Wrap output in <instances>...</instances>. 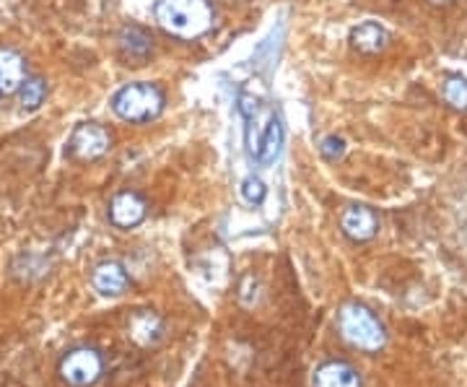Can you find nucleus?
Wrapping results in <instances>:
<instances>
[{"mask_svg": "<svg viewBox=\"0 0 467 387\" xmlns=\"http://www.w3.org/2000/svg\"><path fill=\"white\" fill-rule=\"evenodd\" d=\"M239 112L247 122V128H244L247 152L260 167H270L278 159L281 146H284V125L275 115V110L263 99L252 97V94H242L239 97Z\"/></svg>", "mask_w": 467, "mask_h": 387, "instance_id": "nucleus-1", "label": "nucleus"}, {"mask_svg": "<svg viewBox=\"0 0 467 387\" xmlns=\"http://www.w3.org/2000/svg\"><path fill=\"white\" fill-rule=\"evenodd\" d=\"M153 14L164 32L180 39H198L213 26V8L208 0H159Z\"/></svg>", "mask_w": 467, "mask_h": 387, "instance_id": "nucleus-2", "label": "nucleus"}, {"mask_svg": "<svg viewBox=\"0 0 467 387\" xmlns=\"http://www.w3.org/2000/svg\"><path fill=\"white\" fill-rule=\"evenodd\" d=\"M337 330L353 349L367 351V354L382 351L384 343H387V333H384V325L379 322V318L368 307L358 302L346 304L337 312Z\"/></svg>", "mask_w": 467, "mask_h": 387, "instance_id": "nucleus-3", "label": "nucleus"}, {"mask_svg": "<svg viewBox=\"0 0 467 387\" xmlns=\"http://www.w3.org/2000/svg\"><path fill=\"white\" fill-rule=\"evenodd\" d=\"M112 110L125 122H149L164 110V91L153 84H130L119 89L112 99Z\"/></svg>", "mask_w": 467, "mask_h": 387, "instance_id": "nucleus-4", "label": "nucleus"}, {"mask_svg": "<svg viewBox=\"0 0 467 387\" xmlns=\"http://www.w3.org/2000/svg\"><path fill=\"white\" fill-rule=\"evenodd\" d=\"M57 374L67 387H91L97 385L104 374V359L97 349L91 346H78L70 349L60 364H57Z\"/></svg>", "mask_w": 467, "mask_h": 387, "instance_id": "nucleus-5", "label": "nucleus"}, {"mask_svg": "<svg viewBox=\"0 0 467 387\" xmlns=\"http://www.w3.org/2000/svg\"><path fill=\"white\" fill-rule=\"evenodd\" d=\"M109 143H112V138L109 133L97 125V122H84V125H78L73 135H70V143H67V152L73 159H78V162H94V159H99L107 153L109 149Z\"/></svg>", "mask_w": 467, "mask_h": 387, "instance_id": "nucleus-6", "label": "nucleus"}, {"mask_svg": "<svg viewBox=\"0 0 467 387\" xmlns=\"http://www.w3.org/2000/svg\"><path fill=\"white\" fill-rule=\"evenodd\" d=\"M149 205L143 201V195H138L133 190H122L109 201V221L117 229H135L146 221Z\"/></svg>", "mask_w": 467, "mask_h": 387, "instance_id": "nucleus-7", "label": "nucleus"}, {"mask_svg": "<svg viewBox=\"0 0 467 387\" xmlns=\"http://www.w3.org/2000/svg\"><path fill=\"white\" fill-rule=\"evenodd\" d=\"M340 232L350 242H368L379 232V216L368 205H348L340 216Z\"/></svg>", "mask_w": 467, "mask_h": 387, "instance_id": "nucleus-8", "label": "nucleus"}, {"mask_svg": "<svg viewBox=\"0 0 467 387\" xmlns=\"http://www.w3.org/2000/svg\"><path fill=\"white\" fill-rule=\"evenodd\" d=\"M91 287L99 297H122L130 287V276L119 260H101L91 270Z\"/></svg>", "mask_w": 467, "mask_h": 387, "instance_id": "nucleus-9", "label": "nucleus"}, {"mask_svg": "<svg viewBox=\"0 0 467 387\" xmlns=\"http://www.w3.org/2000/svg\"><path fill=\"white\" fill-rule=\"evenodd\" d=\"M315 387H364L361 382V374L358 370L343 361V359H330V361H322L317 370H315Z\"/></svg>", "mask_w": 467, "mask_h": 387, "instance_id": "nucleus-10", "label": "nucleus"}, {"mask_svg": "<svg viewBox=\"0 0 467 387\" xmlns=\"http://www.w3.org/2000/svg\"><path fill=\"white\" fill-rule=\"evenodd\" d=\"M26 81V63L16 50L0 47V97L16 94Z\"/></svg>", "mask_w": 467, "mask_h": 387, "instance_id": "nucleus-11", "label": "nucleus"}, {"mask_svg": "<svg viewBox=\"0 0 467 387\" xmlns=\"http://www.w3.org/2000/svg\"><path fill=\"white\" fill-rule=\"evenodd\" d=\"M387 42H389L387 29L379 26V24H374V21H364V24L353 26V32H350V45H353V50L364 52V55H377V52H382L384 47H387Z\"/></svg>", "mask_w": 467, "mask_h": 387, "instance_id": "nucleus-12", "label": "nucleus"}, {"mask_svg": "<svg viewBox=\"0 0 467 387\" xmlns=\"http://www.w3.org/2000/svg\"><path fill=\"white\" fill-rule=\"evenodd\" d=\"M117 42H119V50L122 55L128 58V60H135V63H143L146 58L153 50V45H150V37L140 26H125L119 37H117Z\"/></svg>", "mask_w": 467, "mask_h": 387, "instance_id": "nucleus-13", "label": "nucleus"}, {"mask_svg": "<svg viewBox=\"0 0 467 387\" xmlns=\"http://www.w3.org/2000/svg\"><path fill=\"white\" fill-rule=\"evenodd\" d=\"M164 333V325L161 320L150 312V309H138L133 315V320H130V336L138 340V343H143V346H150V343H156L159 338Z\"/></svg>", "mask_w": 467, "mask_h": 387, "instance_id": "nucleus-14", "label": "nucleus"}, {"mask_svg": "<svg viewBox=\"0 0 467 387\" xmlns=\"http://www.w3.org/2000/svg\"><path fill=\"white\" fill-rule=\"evenodd\" d=\"M16 94L21 110H24V112H34V110L42 107V101L47 99V84H45L42 78H36V76H34V78L26 76V81L21 84V89H18Z\"/></svg>", "mask_w": 467, "mask_h": 387, "instance_id": "nucleus-15", "label": "nucleus"}, {"mask_svg": "<svg viewBox=\"0 0 467 387\" xmlns=\"http://www.w3.org/2000/svg\"><path fill=\"white\" fill-rule=\"evenodd\" d=\"M444 99L454 110H467V78L462 76H451L444 84Z\"/></svg>", "mask_w": 467, "mask_h": 387, "instance_id": "nucleus-16", "label": "nucleus"}, {"mask_svg": "<svg viewBox=\"0 0 467 387\" xmlns=\"http://www.w3.org/2000/svg\"><path fill=\"white\" fill-rule=\"evenodd\" d=\"M239 193H242L244 203H250V205H260V203L265 201L267 187L260 177H247V180L242 183V187H239Z\"/></svg>", "mask_w": 467, "mask_h": 387, "instance_id": "nucleus-17", "label": "nucleus"}, {"mask_svg": "<svg viewBox=\"0 0 467 387\" xmlns=\"http://www.w3.org/2000/svg\"><path fill=\"white\" fill-rule=\"evenodd\" d=\"M319 152H322L325 159L335 162V159H340V156L346 153V141H343V138H337V135H327V138L319 143Z\"/></svg>", "mask_w": 467, "mask_h": 387, "instance_id": "nucleus-18", "label": "nucleus"}, {"mask_svg": "<svg viewBox=\"0 0 467 387\" xmlns=\"http://www.w3.org/2000/svg\"><path fill=\"white\" fill-rule=\"evenodd\" d=\"M429 3H434V5H441V3H451V0H429Z\"/></svg>", "mask_w": 467, "mask_h": 387, "instance_id": "nucleus-19", "label": "nucleus"}]
</instances>
